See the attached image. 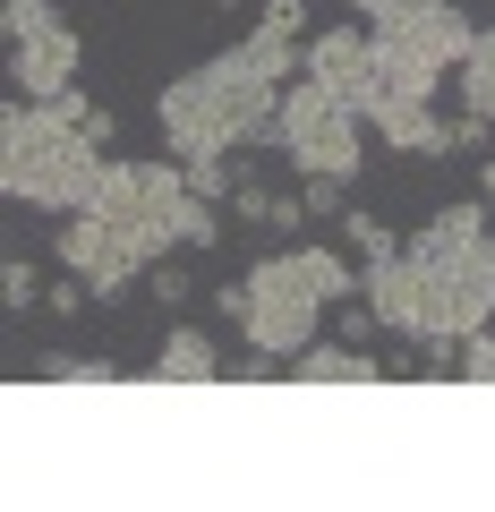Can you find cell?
Listing matches in <instances>:
<instances>
[{"mask_svg":"<svg viewBox=\"0 0 495 512\" xmlns=\"http://www.w3.org/2000/svg\"><path fill=\"white\" fill-rule=\"evenodd\" d=\"M214 239H222L214 197L188 188V163H129V154H111L103 188L60 222V265H69L94 299H120L137 274H154L163 256L214 248Z\"/></svg>","mask_w":495,"mask_h":512,"instance_id":"cell-1","label":"cell"},{"mask_svg":"<svg viewBox=\"0 0 495 512\" xmlns=\"http://www.w3.org/2000/svg\"><path fill=\"white\" fill-rule=\"evenodd\" d=\"M299 26H308V0H265L248 43L197 60L188 77H171L154 94V120H163V146L180 163L197 154H231V146H274V111L291 94L299 69Z\"/></svg>","mask_w":495,"mask_h":512,"instance_id":"cell-2","label":"cell"},{"mask_svg":"<svg viewBox=\"0 0 495 512\" xmlns=\"http://www.w3.org/2000/svg\"><path fill=\"white\" fill-rule=\"evenodd\" d=\"M367 316L402 342H461V333L495 325V214L478 205H444L410 248L367 265Z\"/></svg>","mask_w":495,"mask_h":512,"instance_id":"cell-3","label":"cell"},{"mask_svg":"<svg viewBox=\"0 0 495 512\" xmlns=\"http://www.w3.org/2000/svg\"><path fill=\"white\" fill-rule=\"evenodd\" d=\"M111 111L86 103L77 86L60 94H9L0 111V197L9 205H43V214H77V205L103 188L111 163Z\"/></svg>","mask_w":495,"mask_h":512,"instance_id":"cell-4","label":"cell"},{"mask_svg":"<svg viewBox=\"0 0 495 512\" xmlns=\"http://www.w3.org/2000/svg\"><path fill=\"white\" fill-rule=\"evenodd\" d=\"M359 265L333 248H282L265 256V265H248V282L239 291H214L222 316H239V333H248V350H274V359H291V350L316 342V316H325V299L359 291Z\"/></svg>","mask_w":495,"mask_h":512,"instance_id":"cell-5","label":"cell"},{"mask_svg":"<svg viewBox=\"0 0 495 512\" xmlns=\"http://www.w3.org/2000/svg\"><path fill=\"white\" fill-rule=\"evenodd\" d=\"M367 35H376V60H385L393 103H436V77H453L461 60H470L478 26L461 18L453 0H410L402 18L367 26Z\"/></svg>","mask_w":495,"mask_h":512,"instance_id":"cell-6","label":"cell"},{"mask_svg":"<svg viewBox=\"0 0 495 512\" xmlns=\"http://www.w3.org/2000/svg\"><path fill=\"white\" fill-rule=\"evenodd\" d=\"M274 146H282V163H291L299 180H359L367 171L359 111L333 86H316V77H291V94H282V111H274Z\"/></svg>","mask_w":495,"mask_h":512,"instance_id":"cell-7","label":"cell"},{"mask_svg":"<svg viewBox=\"0 0 495 512\" xmlns=\"http://www.w3.org/2000/svg\"><path fill=\"white\" fill-rule=\"evenodd\" d=\"M0 26H9V86H18V94L43 103V94L77 86V35L60 26L52 0H9Z\"/></svg>","mask_w":495,"mask_h":512,"instance_id":"cell-8","label":"cell"},{"mask_svg":"<svg viewBox=\"0 0 495 512\" xmlns=\"http://www.w3.org/2000/svg\"><path fill=\"white\" fill-rule=\"evenodd\" d=\"M308 77H316V86H333L350 111H359V120H376V111H385V94H393L367 26H325V35L308 43Z\"/></svg>","mask_w":495,"mask_h":512,"instance_id":"cell-9","label":"cell"},{"mask_svg":"<svg viewBox=\"0 0 495 512\" xmlns=\"http://www.w3.org/2000/svg\"><path fill=\"white\" fill-rule=\"evenodd\" d=\"M367 128H376L385 146H402V154H453V146H461L453 120H436L427 103H393V94H385V111H376Z\"/></svg>","mask_w":495,"mask_h":512,"instance_id":"cell-10","label":"cell"},{"mask_svg":"<svg viewBox=\"0 0 495 512\" xmlns=\"http://www.w3.org/2000/svg\"><path fill=\"white\" fill-rule=\"evenodd\" d=\"M146 376H154V384H214V376H222V359H214V342H205L197 325H171Z\"/></svg>","mask_w":495,"mask_h":512,"instance_id":"cell-11","label":"cell"},{"mask_svg":"<svg viewBox=\"0 0 495 512\" xmlns=\"http://www.w3.org/2000/svg\"><path fill=\"white\" fill-rule=\"evenodd\" d=\"M291 376L299 384H385V359H359L342 342H308V350H291Z\"/></svg>","mask_w":495,"mask_h":512,"instance_id":"cell-12","label":"cell"},{"mask_svg":"<svg viewBox=\"0 0 495 512\" xmlns=\"http://www.w3.org/2000/svg\"><path fill=\"white\" fill-rule=\"evenodd\" d=\"M453 86H461V111L495 128V26H478L470 60H461V69H453Z\"/></svg>","mask_w":495,"mask_h":512,"instance_id":"cell-13","label":"cell"},{"mask_svg":"<svg viewBox=\"0 0 495 512\" xmlns=\"http://www.w3.org/2000/svg\"><path fill=\"white\" fill-rule=\"evenodd\" d=\"M188 188H197V197H231V188H239V171H231V154H197V163H188Z\"/></svg>","mask_w":495,"mask_h":512,"instance_id":"cell-14","label":"cell"},{"mask_svg":"<svg viewBox=\"0 0 495 512\" xmlns=\"http://www.w3.org/2000/svg\"><path fill=\"white\" fill-rule=\"evenodd\" d=\"M342 231H350V248H359L367 265H376V256H393V248H402V239H393V231H385V222H376V214H342Z\"/></svg>","mask_w":495,"mask_h":512,"instance_id":"cell-15","label":"cell"},{"mask_svg":"<svg viewBox=\"0 0 495 512\" xmlns=\"http://www.w3.org/2000/svg\"><path fill=\"white\" fill-rule=\"evenodd\" d=\"M461 384H495V333H461Z\"/></svg>","mask_w":495,"mask_h":512,"instance_id":"cell-16","label":"cell"},{"mask_svg":"<svg viewBox=\"0 0 495 512\" xmlns=\"http://www.w3.org/2000/svg\"><path fill=\"white\" fill-rule=\"evenodd\" d=\"M0 299H9V308H35V265H26V256H9V265H0Z\"/></svg>","mask_w":495,"mask_h":512,"instance_id":"cell-17","label":"cell"},{"mask_svg":"<svg viewBox=\"0 0 495 512\" xmlns=\"http://www.w3.org/2000/svg\"><path fill=\"white\" fill-rule=\"evenodd\" d=\"M274 205H282V197H265L257 180H239V188H231V214H239V222H274Z\"/></svg>","mask_w":495,"mask_h":512,"instance_id":"cell-18","label":"cell"},{"mask_svg":"<svg viewBox=\"0 0 495 512\" xmlns=\"http://www.w3.org/2000/svg\"><path fill=\"white\" fill-rule=\"evenodd\" d=\"M342 188L350 180H299V205H308V214H342Z\"/></svg>","mask_w":495,"mask_h":512,"instance_id":"cell-19","label":"cell"},{"mask_svg":"<svg viewBox=\"0 0 495 512\" xmlns=\"http://www.w3.org/2000/svg\"><path fill=\"white\" fill-rule=\"evenodd\" d=\"M60 384H111V359H52Z\"/></svg>","mask_w":495,"mask_h":512,"instance_id":"cell-20","label":"cell"},{"mask_svg":"<svg viewBox=\"0 0 495 512\" xmlns=\"http://www.w3.org/2000/svg\"><path fill=\"white\" fill-rule=\"evenodd\" d=\"M188 291H197V282H188L180 265H171V256H163V265H154V299H163V308H171V299H188Z\"/></svg>","mask_w":495,"mask_h":512,"instance_id":"cell-21","label":"cell"},{"mask_svg":"<svg viewBox=\"0 0 495 512\" xmlns=\"http://www.w3.org/2000/svg\"><path fill=\"white\" fill-rule=\"evenodd\" d=\"M342 9H350V18H367V26H385V18H402L410 0H342Z\"/></svg>","mask_w":495,"mask_h":512,"instance_id":"cell-22","label":"cell"},{"mask_svg":"<svg viewBox=\"0 0 495 512\" xmlns=\"http://www.w3.org/2000/svg\"><path fill=\"white\" fill-rule=\"evenodd\" d=\"M478 197H487V214H495V154H487V171H478Z\"/></svg>","mask_w":495,"mask_h":512,"instance_id":"cell-23","label":"cell"}]
</instances>
